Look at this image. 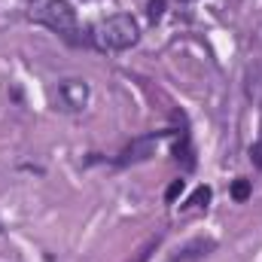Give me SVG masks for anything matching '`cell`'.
<instances>
[{"label": "cell", "instance_id": "obj_1", "mask_svg": "<svg viewBox=\"0 0 262 262\" xmlns=\"http://www.w3.org/2000/svg\"><path fill=\"white\" fill-rule=\"evenodd\" d=\"M137 40H140V25L128 12L107 15L104 21H98L92 28V43L98 49H104V52H125Z\"/></svg>", "mask_w": 262, "mask_h": 262}, {"label": "cell", "instance_id": "obj_2", "mask_svg": "<svg viewBox=\"0 0 262 262\" xmlns=\"http://www.w3.org/2000/svg\"><path fill=\"white\" fill-rule=\"evenodd\" d=\"M28 15H31L34 21L46 25L49 31H55L58 37H64V40H76L79 18H76V9H73L67 0H34Z\"/></svg>", "mask_w": 262, "mask_h": 262}, {"label": "cell", "instance_id": "obj_3", "mask_svg": "<svg viewBox=\"0 0 262 262\" xmlns=\"http://www.w3.org/2000/svg\"><path fill=\"white\" fill-rule=\"evenodd\" d=\"M89 98H92L89 82H85V79H76V76L61 79V82L52 89V104H55V110H61V113H79V110H85Z\"/></svg>", "mask_w": 262, "mask_h": 262}, {"label": "cell", "instance_id": "obj_4", "mask_svg": "<svg viewBox=\"0 0 262 262\" xmlns=\"http://www.w3.org/2000/svg\"><path fill=\"white\" fill-rule=\"evenodd\" d=\"M156 143H159V137H137L134 143H128L125 149H122V156H119V165H131V162H143V159H149L152 152H156Z\"/></svg>", "mask_w": 262, "mask_h": 262}, {"label": "cell", "instance_id": "obj_5", "mask_svg": "<svg viewBox=\"0 0 262 262\" xmlns=\"http://www.w3.org/2000/svg\"><path fill=\"white\" fill-rule=\"evenodd\" d=\"M207 250H213V241H195V244H189V247L177 250L174 262H192V259H201V256H207Z\"/></svg>", "mask_w": 262, "mask_h": 262}, {"label": "cell", "instance_id": "obj_6", "mask_svg": "<svg viewBox=\"0 0 262 262\" xmlns=\"http://www.w3.org/2000/svg\"><path fill=\"white\" fill-rule=\"evenodd\" d=\"M244 89H247V98L262 107V67H250V70H247V82H244Z\"/></svg>", "mask_w": 262, "mask_h": 262}, {"label": "cell", "instance_id": "obj_7", "mask_svg": "<svg viewBox=\"0 0 262 262\" xmlns=\"http://www.w3.org/2000/svg\"><path fill=\"white\" fill-rule=\"evenodd\" d=\"M253 192V186H250V180H244V177H238L235 183H232V198L235 201H247Z\"/></svg>", "mask_w": 262, "mask_h": 262}, {"label": "cell", "instance_id": "obj_8", "mask_svg": "<svg viewBox=\"0 0 262 262\" xmlns=\"http://www.w3.org/2000/svg\"><path fill=\"white\" fill-rule=\"evenodd\" d=\"M207 201H210V189H207V186H198L195 192H192V198L186 201V207H189V210H195V207H204Z\"/></svg>", "mask_w": 262, "mask_h": 262}, {"label": "cell", "instance_id": "obj_9", "mask_svg": "<svg viewBox=\"0 0 262 262\" xmlns=\"http://www.w3.org/2000/svg\"><path fill=\"white\" fill-rule=\"evenodd\" d=\"M162 15H165V0H146V18L162 21Z\"/></svg>", "mask_w": 262, "mask_h": 262}, {"label": "cell", "instance_id": "obj_10", "mask_svg": "<svg viewBox=\"0 0 262 262\" xmlns=\"http://www.w3.org/2000/svg\"><path fill=\"white\" fill-rule=\"evenodd\" d=\"M250 162H253V168H262V140L250 146Z\"/></svg>", "mask_w": 262, "mask_h": 262}, {"label": "cell", "instance_id": "obj_11", "mask_svg": "<svg viewBox=\"0 0 262 262\" xmlns=\"http://www.w3.org/2000/svg\"><path fill=\"white\" fill-rule=\"evenodd\" d=\"M180 192H183V180H174V183L168 186V192H165V198H168V201H174V198L180 195Z\"/></svg>", "mask_w": 262, "mask_h": 262}, {"label": "cell", "instance_id": "obj_12", "mask_svg": "<svg viewBox=\"0 0 262 262\" xmlns=\"http://www.w3.org/2000/svg\"><path fill=\"white\" fill-rule=\"evenodd\" d=\"M183 3H189V0H183Z\"/></svg>", "mask_w": 262, "mask_h": 262}, {"label": "cell", "instance_id": "obj_13", "mask_svg": "<svg viewBox=\"0 0 262 262\" xmlns=\"http://www.w3.org/2000/svg\"><path fill=\"white\" fill-rule=\"evenodd\" d=\"M0 232H3V229H0Z\"/></svg>", "mask_w": 262, "mask_h": 262}]
</instances>
